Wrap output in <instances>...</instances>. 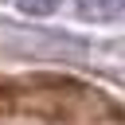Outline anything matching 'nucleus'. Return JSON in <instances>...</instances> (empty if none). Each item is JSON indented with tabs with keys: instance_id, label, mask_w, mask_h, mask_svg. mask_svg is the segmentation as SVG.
I'll list each match as a JSON object with an SVG mask.
<instances>
[{
	"instance_id": "f257e3e1",
	"label": "nucleus",
	"mask_w": 125,
	"mask_h": 125,
	"mask_svg": "<svg viewBox=\"0 0 125 125\" xmlns=\"http://www.w3.org/2000/svg\"><path fill=\"white\" fill-rule=\"evenodd\" d=\"M125 12V0H74V16L86 23H105Z\"/></svg>"
},
{
	"instance_id": "f03ea898",
	"label": "nucleus",
	"mask_w": 125,
	"mask_h": 125,
	"mask_svg": "<svg viewBox=\"0 0 125 125\" xmlns=\"http://www.w3.org/2000/svg\"><path fill=\"white\" fill-rule=\"evenodd\" d=\"M16 4L23 16H51V12H59L62 0H16Z\"/></svg>"
}]
</instances>
